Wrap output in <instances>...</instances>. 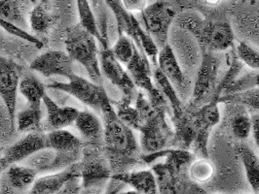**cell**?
Instances as JSON below:
<instances>
[{"label": "cell", "instance_id": "cell-13", "mask_svg": "<svg viewBox=\"0 0 259 194\" xmlns=\"http://www.w3.org/2000/svg\"><path fill=\"white\" fill-rule=\"evenodd\" d=\"M168 44L175 53L183 71L188 75V70L199 68L202 61L203 52L194 36L176 26L174 31H169Z\"/></svg>", "mask_w": 259, "mask_h": 194}, {"label": "cell", "instance_id": "cell-48", "mask_svg": "<svg viewBox=\"0 0 259 194\" xmlns=\"http://www.w3.org/2000/svg\"><path fill=\"white\" fill-rule=\"evenodd\" d=\"M153 194H160V192H159V191H157V192H155V193H153Z\"/></svg>", "mask_w": 259, "mask_h": 194}, {"label": "cell", "instance_id": "cell-3", "mask_svg": "<svg viewBox=\"0 0 259 194\" xmlns=\"http://www.w3.org/2000/svg\"><path fill=\"white\" fill-rule=\"evenodd\" d=\"M98 40L79 24L70 26L65 33V52L82 65L88 73L90 80L101 85L102 70L100 64V52Z\"/></svg>", "mask_w": 259, "mask_h": 194}, {"label": "cell", "instance_id": "cell-42", "mask_svg": "<svg viewBox=\"0 0 259 194\" xmlns=\"http://www.w3.org/2000/svg\"><path fill=\"white\" fill-rule=\"evenodd\" d=\"M252 137L259 150V116L258 114L252 115Z\"/></svg>", "mask_w": 259, "mask_h": 194}, {"label": "cell", "instance_id": "cell-52", "mask_svg": "<svg viewBox=\"0 0 259 194\" xmlns=\"http://www.w3.org/2000/svg\"><path fill=\"white\" fill-rule=\"evenodd\" d=\"M254 194H256V193H254Z\"/></svg>", "mask_w": 259, "mask_h": 194}, {"label": "cell", "instance_id": "cell-10", "mask_svg": "<svg viewBox=\"0 0 259 194\" xmlns=\"http://www.w3.org/2000/svg\"><path fill=\"white\" fill-rule=\"evenodd\" d=\"M83 155V150L74 152H57L44 148L24 160L22 165L34 169L39 175L57 173L78 163Z\"/></svg>", "mask_w": 259, "mask_h": 194}, {"label": "cell", "instance_id": "cell-35", "mask_svg": "<svg viewBox=\"0 0 259 194\" xmlns=\"http://www.w3.org/2000/svg\"><path fill=\"white\" fill-rule=\"evenodd\" d=\"M132 102L129 99L122 96L121 100L113 105H116L115 111L117 115L132 130L139 131L141 127V118L140 114L135 106H132Z\"/></svg>", "mask_w": 259, "mask_h": 194}, {"label": "cell", "instance_id": "cell-39", "mask_svg": "<svg viewBox=\"0 0 259 194\" xmlns=\"http://www.w3.org/2000/svg\"><path fill=\"white\" fill-rule=\"evenodd\" d=\"M123 6L130 14L142 13L148 6V0H122Z\"/></svg>", "mask_w": 259, "mask_h": 194}, {"label": "cell", "instance_id": "cell-12", "mask_svg": "<svg viewBox=\"0 0 259 194\" xmlns=\"http://www.w3.org/2000/svg\"><path fill=\"white\" fill-rule=\"evenodd\" d=\"M23 75L24 68L21 65L0 55V97L7 108L12 130L16 123L17 95Z\"/></svg>", "mask_w": 259, "mask_h": 194}, {"label": "cell", "instance_id": "cell-51", "mask_svg": "<svg viewBox=\"0 0 259 194\" xmlns=\"http://www.w3.org/2000/svg\"><path fill=\"white\" fill-rule=\"evenodd\" d=\"M257 194H259V192H258V193H257Z\"/></svg>", "mask_w": 259, "mask_h": 194}, {"label": "cell", "instance_id": "cell-6", "mask_svg": "<svg viewBox=\"0 0 259 194\" xmlns=\"http://www.w3.org/2000/svg\"><path fill=\"white\" fill-rule=\"evenodd\" d=\"M141 16L145 31L161 50L168 44L170 27L177 17L175 8L165 0H156L148 4Z\"/></svg>", "mask_w": 259, "mask_h": 194}, {"label": "cell", "instance_id": "cell-40", "mask_svg": "<svg viewBox=\"0 0 259 194\" xmlns=\"http://www.w3.org/2000/svg\"><path fill=\"white\" fill-rule=\"evenodd\" d=\"M82 185L80 177L74 178L68 181L65 186L55 194H81Z\"/></svg>", "mask_w": 259, "mask_h": 194}, {"label": "cell", "instance_id": "cell-30", "mask_svg": "<svg viewBox=\"0 0 259 194\" xmlns=\"http://www.w3.org/2000/svg\"><path fill=\"white\" fill-rule=\"evenodd\" d=\"M42 117L43 113L41 108L28 106L26 109L18 112L16 115L17 130L26 133L43 131Z\"/></svg>", "mask_w": 259, "mask_h": 194}, {"label": "cell", "instance_id": "cell-4", "mask_svg": "<svg viewBox=\"0 0 259 194\" xmlns=\"http://www.w3.org/2000/svg\"><path fill=\"white\" fill-rule=\"evenodd\" d=\"M81 194H104L111 180L112 172L104 147L84 145L79 161Z\"/></svg>", "mask_w": 259, "mask_h": 194}, {"label": "cell", "instance_id": "cell-16", "mask_svg": "<svg viewBox=\"0 0 259 194\" xmlns=\"http://www.w3.org/2000/svg\"><path fill=\"white\" fill-rule=\"evenodd\" d=\"M73 63L74 61L65 51L54 50L41 53L34 58L29 67L44 77L61 76L67 79L74 73Z\"/></svg>", "mask_w": 259, "mask_h": 194}, {"label": "cell", "instance_id": "cell-5", "mask_svg": "<svg viewBox=\"0 0 259 194\" xmlns=\"http://www.w3.org/2000/svg\"><path fill=\"white\" fill-rule=\"evenodd\" d=\"M220 52H203L202 61L196 74L193 91L189 100V106L199 108L213 96L217 86L220 81L221 58Z\"/></svg>", "mask_w": 259, "mask_h": 194}, {"label": "cell", "instance_id": "cell-32", "mask_svg": "<svg viewBox=\"0 0 259 194\" xmlns=\"http://www.w3.org/2000/svg\"><path fill=\"white\" fill-rule=\"evenodd\" d=\"M257 88H259V70L250 69L249 71H245L244 74L240 73V75L223 91L222 95L245 92Z\"/></svg>", "mask_w": 259, "mask_h": 194}, {"label": "cell", "instance_id": "cell-41", "mask_svg": "<svg viewBox=\"0 0 259 194\" xmlns=\"http://www.w3.org/2000/svg\"><path fill=\"white\" fill-rule=\"evenodd\" d=\"M111 181L112 183H108V186L104 194H117L122 189H124V187L126 186V184L121 181H114V180H111Z\"/></svg>", "mask_w": 259, "mask_h": 194}, {"label": "cell", "instance_id": "cell-17", "mask_svg": "<svg viewBox=\"0 0 259 194\" xmlns=\"http://www.w3.org/2000/svg\"><path fill=\"white\" fill-rule=\"evenodd\" d=\"M38 176L34 169L13 164L0 173V194H28Z\"/></svg>", "mask_w": 259, "mask_h": 194}, {"label": "cell", "instance_id": "cell-34", "mask_svg": "<svg viewBox=\"0 0 259 194\" xmlns=\"http://www.w3.org/2000/svg\"><path fill=\"white\" fill-rule=\"evenodd\" d=\"M215 174V167L212 162L205 157L195 159L189 167L191 179L200 185L211 181Z\"/></svg>", "mask_w": 259, "mask_h": 194}, {"label": "cell", "instance_id": "cell-26", "mask_svg": "<svg viewBox=\"0 0 259 194\" xmlns=\"http://www.w3.org/2000/svg\"><path fill=\"white\" fill-rule=\"evenodd\" d=\"M233 105V116L230 118V128L234 138L239 142H244L252 132V116L249 115L245 106L241 104Z\"/></svg>", "mask_w": 259, "mask_h": 194}, {"label": "cell", "instance_id": "cell-36", "mask_svg": "<svg viewBox=\"0 0 259 194\" xmlns=\"http://www.w3.org/2000/svg\"><path fill=\"white\" fill-rule=\"evenodd\" d=\"M220 103L241 104L246 109L259 111V88L245 92L222 95Z\"/></svg>", "mask_w": 259, "mask_h": 194}, {"label": "cell", "instance_id": "cell-25", "mask_svg": "<svg viewBox=\"0 0 259 194\" xmlns=\"http://www.w3.org/2000/svg\"><path fill=\"white\" fill-rule=\"evenodd\" d=\"M46 85L33 74H24L20 81L19 91L25 97L28 106L41 108L43 97L47 93Z\"/></svg>", "mask_w": 259, "mask_h": 194}, {"label": "cell", "instance_id": "cell-11", "mask_svg": "<svg viewBox=\"0 0 259 194\" xmlns=\"http://www.w3.org/2000/svg\"><path fill=\"white\" fill-rule=\"evenodd\" d=\"M157 67L168 79L182 102L190 100L194 83L183 71L168 44L159 51Z\"/></svg>", "mask_w": 259, "mask_h": 194}, {"label": "cell", "instance_id": "cell-53", "mask_svg": "<svg viewBox=\"0 0 259 194\" xmlns=\"http://www.w3.org/2000/svg\"><path fill=\"white\" fill-rule=\"evenodd\" d=\"M258 116H259V114H258Z\"/></svg>", "mask_w": 259, "mask_h": 194}, {"label": "cell", "instance_id": "cell-29", "mask_svg": "<svg viewBox=\"0 0 259 194\" xmlns=\"http://www.w3.org/2000/svg\"><path fill=\"white\" fill-rule=\"evenodd\" d=\"M56 19L46 5L37 3L34 5L29 16V27L35 34L47 33L54 25Z\"/></svg>", "mask_w": 259, "mask_h": 194}, {"label": "cell", "instance_id": "cell-45", "mask_svg": "<svg viewBox=\"0 0 259 194\" xmlns=\"http://www.w3.org/2000/svg\"><path fill=\"white\" fill-rule=\"evenodd\" d=\"M243 3H249V4H251V5H253V4H255L256 3V1L257 0H241Z\"/></svg>", "mask_w": 259, "mask_h": 194}, {"label": "cell", "instance_id": "cell-33", "mask_svg": "<svg viewBox=\"0 0 259 194\" xmlns=\"http://www.w3.org/2000/svg\"><path fill=\"white\" fill-rule=\"evenodd\" d=\"M0 19L12 23L23 29L29 26L22 11L21 3L17 0H0Z\"/></svg>", "mask_w": 259, "mask_h": 194}, {"label": "cell", "instance_id": "cell-21", "mask_svg": "<svg viewBox=\"0 0 259 194\" xmlns=\"http://www.w3.org/2000/svg\"><path fill=\"white\" fill-rule=\"evenodd\" d=\"M43 104L46 108V126L49 131L65 130L74 124L79 115V110L70 106H60L46 93L43 97Z\"/></svg>", "mask_w": 259, "mask_h": 194}, {"label": "cell", "instance_id": "cell-50", "mask_svg": "<svg viewBox=\"0 0 259 194\" xmlns=\"http://www.w3.org/2000/svg\"><path fill=\"white\" fill-rule=\"evenodd\" d=\"M214 194H222V193H214Z\"/></svg>", "mask_w": 259, "mask_h": 194}, {"label": "cell", "instance_id": "cell-37", "mask_svg": "<svg viewBox=\"0 0 259 194\" xmlns=\"http://www.w3.org/2000/svg\"><path fill=\"white\" fill-rule=\"evenodd\" d=\"M137 49L135 42L126 34L118 35L114 46L111 48L115 57L124 66L128 64Z\"/></svg>", "mask_w": 259, "mask_h": 194}, {"label": "cell", "instance_id": "cell-38", "mask_svg": "<svg viewBox=\"0 0 259 194\" xmlns=\"http://www.w3.org/2000/svg\"><path fill=\"white\" fill-rule=\"evenodd\" d=\"M236 55L249 69L259 70V51L245 42H240L236 48Z\"/></svg>", "mask_w": 259, "mask_h": 194}, {"label": "cell", "instance_id": "cell-22", "mask_svg": "<svg viewBox=\"0 0 259 194\" xmlns=\"http://www.w3.org/2000/svg\"><path fill=\"white\" fill-rule=\"evenodd\" d=\"M111 180L129 185L140 194H153L159 191L155 175L151 169L133 170L111 176Z\"/></svg>", "mask_w": 259, "mask_h": 194}, {"label": "cell", "instance_id": "cell-24", "mask_svg": "<svg viewBox=\"0 0 259 194\" xmlns=\"http://www.w3.org/2000/svg\"><path fill=\"white\" fill-rule=\"evenodd\" d=\"M46 148L57 152H74L83 150L81 138L66 130H56L45 133Z\"/></svg>", "mask_w": 259, "mask_h": 194}, {"label": "cell", "instance_id": "cell-23", "mask_svg": "<svg viewBox=\"0 0 259 194\" xmlns=\"http://www.w3.org/2000/svg\"><path fill=\"white\" fill-rule=\"evenodd\" d=\"M236 153L245 169L246 180L254 193L259 192V156L245 143H237Z\"/></svg>", "mask_w": 259, "mask_h": 194}, {"label": "cell", "instance_id": "cell-2", "mask_svg": "<svg viewBox=\"0 0 259 194\" xmlns=\"http://www.w3.org/2000/svg\"><path fill=\"white\" fill-rule=\"evenodd\" d=\"M163 158L162 162L157 161L150 166L160 194H207L205 187L189 175V167L196 159L192 152L167 148Z\"/></svg>", "mask_w": 259, "mask_h": 194}, {"label": "cell", "instance_id": "cell-27", "mask_svg": "<svg viewBox=\"0 0 259 194\" xmlns=\"http://www.w3.org/2000/svg\"><path fill=\"white\" fill-rule=\"evenodd\" d=\"M152 76L153 82L156 88L163 93L165 98L167 99L170 109H171V116H179L185 110V105L181 100L179 95L168 82V79L161 72L158 67L152 68ZM170 116V117H171Z\"/></svg>", "mask_w": 259, "mask_h": 194}, {"label": "cell", "instance_id": "cell-7", "mask_svg": "<svg viewBox=\"0 0 259 194\" xmlns=\"http://www.w3.org/2000/svg\"><path fill=\"white\" fill-rule=\"evenodd\" d=\"M67 83L53 82L46 85L47 89L63 91L76 98L80 102L101 114V102L104 92V87L91 80H87L73 73L66 79Z\"/></svg>", "mask_w": 259, "mask_h": 194}, {"label": "cell", "instance_id": "cell-1", "mask_svg": "<svg viewBox=\"0 0 259 194\" xmlns=\"http://www.w3.org/2000/svg\"><path fill=\"white\" fill-rule=\"evenodd\" d=\"M101 115L104 122V150L112 175L133 171L145 165L143 152L134 130L117 115L113 103L104 92L101 102Z\"/></svg>", "mask_w": 259, "mask_h": 194}, {"label": "cell", "instance_id": "cell-19", "mask_svg": "<svg viewBox=\"0 0 259 194\" xmlns=\"http://www.w3.org/2000/svg\"><path fill=\"white\" fill-rule=\"evenodd\" d=\"M77 177H80L79 162L63 171L38 176L28 194H55Z\"/></svg>", "mask_w": 259, "mask_h": 194}, {"label": "cell", "instance_id": "cell-9", "mask_svg": "<svg viewBox=\"0 0 259 194\" xmlns=\"http://www.w3.org/2000/svg\"><path fill=\"white\" fill-rule=\"evenodd\" d=\"M202 52H221L231 49L235 37L233 29L226 22L204 19L194 34Z\"/></svg>", "mask_w": 259, "mask_h": 194}, {"label": "cell", "instance_id": "cell-20", "mask_svg": "<svg viewBox=\"0 0 259 194\" xmlns=\"http://www.w3.org/2000/svg\"><path fill=\"white\" fill-rule=\"evenodd\" d=\"M74 125L84 145L104 147V122L97 114L80 111Z\"/></svg>", "mask_w": 259, "mask_h": 194}, {"label": "cell", "instance_id": "cell-43", "mask_svg": "<svg viewBox=\"0 0 259 194\" xmlns=\"http://www.w3.org/2000/svg\"><path fill=\"white\" fill-rule=\"evenodd\" d=\"M204 1L208 6H217V5L221 4L223 0H204Z\"/></svg>", "mask_w": 259, "mask_h": 194}, {"label": "cell", "instance_id": "cell-14", "mask_svg": "<svg viewBox=\"0 0 259 194\" xmlns=\"http://www.w3.org/2000/svg\"><path fill=\"white\" fill-rule=\"evenodd\" d=\"M100 64L102 73L122 92L123 97L131 101L136 100L139 92L138 88L124 65L113 54L109 45L102 46V51L100 52Z\"/></svg>", "mask_w": 259, "mask_h": 194}, {"label": "cell", "instance_id": "cell-47", "mask_svg": "<svg viewBox=\"0 0 259 194\" xmlns=\"http://www.w3.org/2000/svg\"><path fill=\"white\" fill-rule=\"evenodd\" d=\"M2 154H3V150H2V148L0 147V159H1V157H2Z\"/></svg>", "mask_w": 259, "mask_h": 194}, {"label": "cell", "instance_id": "cell-28", "mask_svg": "<svg viewBox=\"0 0 259 194\" xmlns=\"http://www.w3.org/2000/svg\"><path fill=\"white\" fill-rule=\"evenodd\" d=\"M79 25L94 35L101 46L108 44V38L102 35L97 19L94 15L91 5L88 0H76Z\"/></svg>", "mask_w": 259, "mask_h": 194}, {"label": "cell", "instance_id": "cell-46", "mask_svg": "<svg viewBox=\"0 0 259 194\" xmlns=\"http://www.w3.org/2000/svg\"><path fill=\"white\" fill-rule=\"evenodd\" d=\"M49 1H50V0H39V3H41V4H43V5H46V6H48V4H49Z\"/></svg>", "mask_w": 259, "mask_h": 194}, {"label": "cell", "instance_id": "cell-44", "mask_svg": "<svg viewBox=\"0 0 259 194\" xmlns=\"http://www.w3.org/2000/svg\"><path fill=\"white\" fill-rule=\"evenodd\" d=\"M117 194H140L138 191L134 190V189H129V190H124L122 189L121 191H119Z\"/></svg>", "mask_w": 259, "mask_h": 194}, {"label": "cell", "instance_id": "cell-31", "mask_svg": "<svg viewBox=\"0 0 259 194\" xmlns=\"http://www.w3.org/2000/svg\"><path fill=\"white\" fill-rule=\"evenodd\" d=\"M104 2L115 17L118 35L126 34L130 36L133 31L134 23L137 20L135 15L126 11L122 0H104Z\"/></svg>", "mask_w": 259, "mask_h": 194}, {"label": "cell", "instance_id": "cell-8", "mask_svg": "<svg viewBox=\"0 0 259 194\" xmlns=\"http://www.w3.org/2000/svg\"><path fill=\"white\" fill-rule=\"evenodd\" d=\"M219 104L220 99L212 97L207 104L199 108H193L196 139L191 152L196 155V157L198 156L208 158L207 145L209 135L212 128L221 120V111Z\"/></svg>", "mask_w": 259, "mask_h": 194}, {"label": "cell", "instance_id": "cell-49", "mask_svg": "<svg viewBox=\"0 0 259 194\" xmlns=\"http://www.w3.org/2000/svg\"><path fill=\"white\" fill-rule=\"evenodd\" d=\"M17 1H19V2H21V1H22V0H17Z\"/></svg>", "mask_w": 259, "mask_h": 194}, {"label": "cell", "instance_id": "cell-15", "mask_svg": "<svg viewBox=\"0 0 259 194\" xmlns=\"http://www.w3.org/2000/svg\"><path fill=\"white\" fill-rule=\"evenodd\" d=\"M46 148L45 133L34 131L27 133L24 138L8 147L0 159V173L13 164H20L26 158Z\"/></svg>", "mask_w": 259, "mask_h": 194}, {"label": "cell", "instance_id": "cell-18", "mask_svg": "<svg viewBox=\"0 0 259 194\" xmlns=\"http://www.w3.org/2000/svg\"><path fill=\"white\" fill-rule=\"evenodd\" d=\"M125 67L138 89L143 91L146 95L155 91L152 76V64L143 52L137 49Z\"/></svg>", "mask_w": 259, "mask_h": 194}]
</instances>
